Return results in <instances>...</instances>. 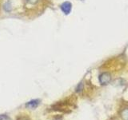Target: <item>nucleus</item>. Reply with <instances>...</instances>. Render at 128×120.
Returning <instances> with one entry per match:
<instances>
[{
  "instance_id": "obj_5",
  "label": "nucleus",
  "mask_w": 128,
  "mask_h": 120,
  "mask_svg": "<svg viewBox=\"0 0 128 120\" xmlns=\"http://www.w3.org/2000/svg\"><path fill=\"white\" fill-rule=\"evenodd\" d=\"M3 9L5 10L6 12H10L11 10H12V6H11V3L10 2H7L4 4L3 6Z\"/></svg>"
},
{
  "instance_id": "obj_7",
  "label": "nucleus",
  "mask_w": 128,
  "mask_h": 120,
  "mask_svg": "<svg viewBox=\"0 0 128 120\" xmlns=\"http://www.w3.org/2000/svg\"><path fill=\"white\" fill-rule=\"evenodd\" d=\"M0 120H11V119L6 114H1L0 115Z\"/></svg>"
},
{
  "instance_id": "obj_3",
  "label": "nucleus",
  "mask_w": 128,
  "mask_h": 120,
  "mask_svg": "<svg viewBox=\"0 0 128 120\" xmlns=\"http://www.w3.org/2000/svg\"><path fill=\"white\" fill-rule=\"evenodd\" d=\"M39 104H40L39 99H34V100H31V101H30V102H28L26 104V107L29 108V109H31V110H34L38 106Z\"/></svg>"
},
{
  "instance_id": "obj_2",
  "label": "nucleus",
  "mask_w": 128,
  "mask_h": 120,
  "mask_svg": "<svg viewBox=\"0 0 128 120\" xmlns=\"http://www.w3.org/2000/svg\"><path fill=\"white\" fill-rule=\"evenodd\" d=\"M61 10L65 14H69L72 10V4L70 2H65L61 5Z\"/></svg>"
},
{
  "instance_id": "obj_4",
  "label": "nucleus",
  "mask_w": 128,
  "mask_h": 120,
  "mask_svg": "<svg viewBox=\"0 0 128 120\" xmlns=\"http://www.w3.org/2000/svg\"><path fill=\"white\" fill-rule=\"evenodd\" d=\"M121 117L123 120H128V108H125L122 110Z\"/></svg>"
},
{
  "instance_id": "obj_8",
  "label": "nucleus",
  "mask_w": 128,
  "mask_h": 120,
  "mask_svg": "<svg viewBox=\"0 0 128 120\" xmlns=\"http://www.w3.org/2000/svg\"><path fill=\"white\" fill-rule=\"evenodd\" d=\"M26 1L28 2H30V3H32V4H34V3H36L37 2L38 0H26Z\"/></svg>"
},
{
  "instance_id": "obj_6",
  "label": "nucleus",
  "mask_w": 128,
  "mask_h": 120,
  "mask_svg": "<svg viewBox=\"0 0 128 120\" xmlns=\"http://www.w3.org/2000/svg\"><path fill=\"white\" fill-rule=\"evenodd\" d=\"M82 90H83V83L80 82L78 85L77 88H76V92H77V93H81Z\"/></svg>"
},
{
  "instance_id": "obj_1",
  "label": "nucleus",
  "mask_w": 128,
  "mask_h": 120,
  "mask_svg": "<svg viewBox=\"0 0 128 120\" xmlns=\"http://www.w3.org/2000/svg\"><path fill=\"white\" fill-rule=\"evenodd\" d=\"M111 81V75L108 72H104L99 76V82L101 85L105 86L109 84Z\"/></svg>"
}]
</instances>
